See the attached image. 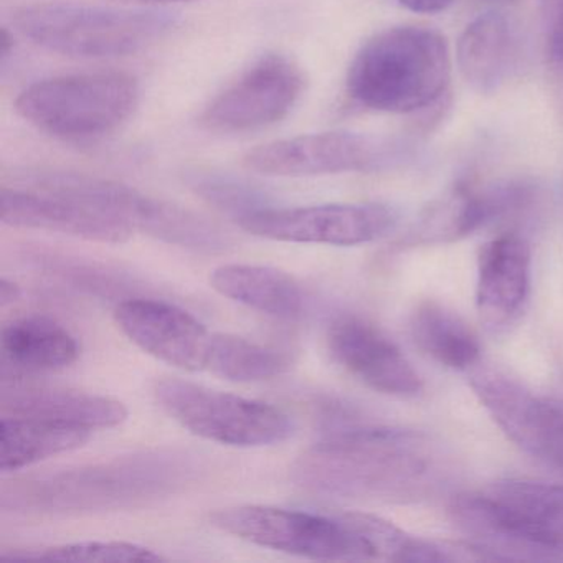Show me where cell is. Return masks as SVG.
I'll list each match as a JSON object with an SVG mask.
<instances>
[{"label":"cell","mask_w":563,"mask_h":563,"mask_svg":"<svg viewBox=\"0 0 563 563\" xmlns=\"http://www.w3.org/2000/svg\"><path fill=\"white\" fill-rule=\"evenodd\" d=\"M196 456L154 450L104 463L18 481L2 490L12 512L91 514L147 506L189 486L199 474Z\"/></svg>","instance_id":"cell-1"},{"label":"cell","mask_w":563,"mask_h":563,"mask_svg":"<svg viewBox=\"0 0 563 563\" xmlns=\"http://www.w3.org/2000/svg\"><path fill=\"white\" fill-rule=\"evenodd\" d=\"M186 179L197 196L216 209L229 213L235 222L249 213L269 207L265 192L258 187L229 174L194 169L187 173Z\"/></svg>","instance_id":"cell-27"},{"label":"cell","mask_w":563,"mask_h":563,"mask_svg":"<svg viewBox=\"0 0 563 563\" xmlns=\"http://www.w3.org/2000/svg\"><path fill=\"white\" fill-rule=\"evenodd\" d=\"M471 388L516 446L563 474V387L539 394L509 375L477 371Z\"/></svg>","instance_id":"cell-11"},{"label":"cell","mask_w":563,"mask_h":563,"mask_svg":"<svg viewBox=\"0 0 563 563\" xmlns=\"http://www.w3.org/2000/svg\"><path fill=\"white\" fill-rule=\"evenodd\" d=\"M154 397L180 427L227 446H272L288 440L295 431V423L282 408L183 378L157 380Z\"/></svg>","instance_id":"cell-8"},{"label":"cell","mask_w":563,"mask_h":563,"mask_svg":"<svg viewBox=\"0 0 563 563\" xmlns=\"http://www.w3.org/2000/svg\"><path fill=\"white\" fill-rule=\"evenodd\" d=\"M550 21L547 37V60L553 75L563 84V0L545 12Z\"/></svg>","instance_id":"cell-28"},{"label":"cell","mask_w":563,"mask_h":563,"mask_svg":"<svg viewBox=\"0 0 563 563\" xmlns=\"http://www.w3.org/2000/svg\"><path fill=\"white\" fill-rule=\"evenodd\" d=\"M118 2H123V4L144 5V8H150V5L176 4V2H192V0H118Z\"/></svg>","instance_id":"cell-31"},{"label":"cell","mask_w":563,"mask_h":563,"mask_svg":"<svg viewBox=\"0 0 563 563\" xmlns=\"http://www.w3.org/2000/svg\"><path fill=\"white\" fill-rule=\"evenodd\" d=\"M15 184L65 194L113 213L134 232L196 253H223L233 245L229 232L212 220L186 207L156 199L101 177L68 170H25Z\"/></svg>","instance_id":"cell-5"},{"label":"cell","mask_w":563,"mask_h":563,"mask_svg":"<svg viewBox=\"0 0 563 563\" xmlns=\"http://www.w3.org/2000/svg\"><path fill=\"white\" fill-rule=\"evenodd\" d=\"M9 562H164L150 547L121 540H84L42 549H19L0 555Z\"/></svg>","instance_id":"cell-26"},{"label":"cell","mask_w":563,"mask_h":563,"mask_svg":"<svg viewBox=\"0 0 563 563\" xmlns=\"http://www.w3.org/2000/svg\"><path fill=\"white\" fill-rule=\"evenodd\" d=\"M328 349L347 374L372 390L394 397H415L423 390L420 375L404 352L364 319H335L328 331Z\"/></svg>","instance_id":"cell-16"},{"label":"cell","mask_w":563,"mask_h":563,"mask_svg":"<svg viewBox=\"0 0 563 563\" xmlns=\"http://www.w3.org/2000/svg\"><path fill=\"white\" fill-rule=\"evenodd\" d=\"M21 295V288L15 283L9 282L8 278L2 279V283H0V305H2V308H8L9 305L18 302Z\"/></svg>","instance_id":"cell-30"},{"label":"cell","mask_w":563,"mask_h":563,"mask_svg":"<svg viewBox=\"0 0 563 563\" xmlns=\"http://www.w3.org/2000/svg\"><path fill=\"white\" fill-rule=\"evenodd\" d=\"M529 197L530 189L523 184L479 190L457 183L421 210L404 243L417 246L456 242L496 217L519 209Z\"/></svg>","instance_id":"cell-17"},{"label":"cell","mask_w":563,"mask_h":563,"mask_svg":"<svg viewBox=\"0 0 563 563\" xmlns=\"http://www.w3.org/2000/svg\"><path fill=\"white\" fill-rule=\"evenodd\" d=\"M450 45L440 32L401 25L374 35L355 54L345 90L352 103L378 113L437 107L451 81Z\"/></svg>","instance_id":"cell-3"},{"label":"cell","mask_w":563,"mask_h":563,"mask_svg":"<svg viewBox=\"0 0 563 563\" xmlns=\"http://www.w3.org/2000/svg\"><path fill=\"white\" fill-rule=\"evenodd\" d=\"M0 220L15 229L62 233L111 245L126 243L134 233L128 223L100 207L21 184L0 189Z\"/></svg>","instance_id":"cell-14"},{"label":"cell","mask_w":563,"mask_h":563,"mask_svg":"<svg viewBox=\"0 0 563 563\" xmlns=\"http://www.w3.org/2000/svg\"><path fill=\"white\" fill-rule=\"evenodd\" d=\"M411 338L428 357L454 371H470L481 358V344L473 329L438 302H423L410 321Z\"/></svg>","instance_id":"cell-24"},{"label":"cell","mask_w":563,"mask_h":563,"mask_svg":"<svg viewBox=\"0 0 563 563\" xmlns=\"http://www.w3.org/2000/svg\"><path fill=\"white\" fill-rule=\"evenodd\" d=\"M210 285L219 295L278 319H299L308 308L301 283L282 269L260 265H223Z\"/></svg>","instance_id":"cell-21"},{"label":"cell","mask_w":563,"mask_h":563,"mask_svg":"<svg viewBox=\"0 0 563 563\" xmlns=\"http://www.w3.org/2000/svg\"><path fill=\"white\" fill-rule=\"evenodd\" d=\"M407 153L400 143L349 131L302 134L263 144L246 154L252 173L273 177H314L375 173L398 163Z\"/></svg>","instance_id":"cell-10"},{"label":"cell","mask_w":563,"mask_h":563,"mask_svg":"<svg viewBox=\"0 0 563 563\" xmlns=\"http://www.w3.org/2000/svg\"><path fill=\"white\" fill-rule=\"evenodd\" d=\"M451 514L467 532L563 552V484L499 481L457 496Z\"/></svg>","instance_id":"cell-9"},{"label":"cell","mask_w":563,"mask_h":563,"mask_svg":"<svg viewBox=\"0 0 563 563\" xmlns=\"http://www.w3.org/2000/svg\"><path fill=\"white\" fill-rule=\"evenodd\" d=\"M114 321L141 351L186 372L206 371L212 332L189 312L156 299L118 302Z\"/></svg>","instance_id":"cell-15"},{"label":"cell","mask_w":563,"mask_h":563,"mask_svg":"<svg viewBox=\"0 0 563 563\" xmlns=\"http://www.w3.org/2000/svg\"><path fill=\"white\" fill-rule=\"evenodd\" d=\"M397 2L413 14L434 15L448 11L454 0H397Z\"/></svg>","instance_id":"cell-29"},{"label":"cell","mask_w":563,"mask_h":563,"mask_svg":"<svg viewBox=\"0 0 563 563\" xmlns=\"http://www.w3.org/2000/svg\"><path fill=\"white\" fill-rule=\"evenodd\" d=\"M93 431L42 418L2 417L0 471L14 473L57 454L85 446Z\"/></svg>","instance_id":"cell-23"},{"label":"cell","mask_w":563,"mask_h":563,"mask_svg":"<svg viewBox=\"0 0 563 563\" xmlns=\"http://www.w3.org/2000/svg\"><path fill=\"white\" fill-rule=\"evenodd\" d=\"M2 352L12 367L27 372H55L77 362L80 345L77 338L55 319L27 316L5 325Z\"/></svg>","instance_id":"cell-22"},{"label":"cell","mask_w":563,"mask_h":563,"mask_svg":"<svg viewBox=\"0 0 563 563\" xmlns=\"http://www.w3.org/2000/svg\"><path fill=\"white\" fill-rule=\"evenodd\" d=\"M15 29L32 44L71 58L126 57L173 34L179 19L159 9H120L44 2L14 14Z\"/></svg>","instance_id":"cell-4"},{"label":"cell","mask_w":563,"mask_h":563,"mask_svg":"<svg viewBox=\"0 0 563 563\" xmlns=\"http://www.w3.org/2000/svg\"><path fill=\"white\" fill-rule=\"evenodd\" d=\"M530 291V249L507 233L487 242L477 256L476 305L484 321L506 324L519 314Z\"/></svg>","instance_id":"cell-19"},{"label":"cell","mask_w":563,"mask_h":563,"mask_svg":"<svg viewBox=\"0 0 563 563\" xmlns=\"http://www.w3.org/2000/svg\"><path fill=\"white\" fill-rule=\"evenodd\" d=\"M523 41L516 22L499 9L474 19L456 48L457 68L466 84L483 95L496 93L520 68Z\"/></svg>","instance_id":"cell-18"},{"label":"cell","mask_w":563,"mask_h":563,"mask_svg":"<svg viewBox=\"0 0 563 563\" xmlns=\"http://www.w3.org/2000/svg\"><path fill=\"white\" fill-rule=\"evenodd\" d=\"M291 357L279 349L232 334H213L206 371L239 384L272 380L286 374Z\"/></svg>","instance_id":"cell-25"},{"label":"cell","mask_w":563,"mask_h":563,"mask_svg":"<svg viewBox=\"0 0 563 563\" xmlns=\"http://www.w3.org/2000/svg\"><path fill=\"white\" fill-rule=\"evenodd\" d=\"M2 411L4 415L42 418L91 431L120 427L130 417L123 401L117 398L27 384L4 385Z\"/></svg>","instance_id":"cell-20"},{"label":"cell","mask_w":563,"mask_h":563,"mask_svg":"<svg viewBox=\"0 0 563 563\" xmlns=\"http://www.w3.org/2000/svg\"><path fill=\"white\" fill-rule=\"evenodd\" d=\"M397 213L384 203H324L276 209L265 207L236 220L250 235L275 242L357 246L387 235Z\"/></svg>","instance_id":"cell-13"},{"label":"cell","mask_w":563,"mask_h":563,"mask_svg":"<svg viewBox=\"0 0 563 563\" xmlns=\"http://www.w3.org/2000/svg\"><path fill=\"white\" fill-rule=\"evenodd\" d=\"M209 523L236 539L302 559L368 560L354 512L235 506L210 514Z\"/></svg>","instance_id":"cell-7"},{"label":"cell","mask_w":563,"mask_h":563,"mask_svg":"<svg viewBox=\"0 0 563 563\" xmlns=\"http://www.w3.org/2000/svg\"><path fill=\"white\" fill-rule=\"evenodd\" d=\"M321 440L292 466L296 486L342 497L391 496L423 476V446L415 434L328 417Z\"/></svg>","instance_id":"cell-2"},{"label":"cell","mask_w":563,"mask_h":563,"mask_svg":"<svg viewBox=\"0 0 563 563\" xmlns=\"http://www.w3.org/2000/svg\"><path fill=\"white\" fill-rule=\"evenodd\" d=\"M305 74L291 58L263 55L203 110L200 124L212 133L263 130L285 120L301 100Z\"/></svg>","instance_id":"cell-12"},{"label":"cell","mask_w":563,"mask_h":563,"mask_svg":"<svg viewBox=\"0 0 563 563\" xmlns=\"http://www.w3.org/2000/svg\"><path fill=\"white\" fill-rule=\"evenodd\" d=\"M140 85L118 71L65 75L25 88L15 110L48 136L93 143L113 134L136 110Z\"/></svg>","instance_id":"cell-6"},{"label":"cell","mask_w":563,"mask_h":563,"mask_svg":"<svg viewBox=\"0 0 563 563\" xmlns=\"http://www.w3.org/2000/svg\"><path fill=\"white\" fill-rule=\"evenodd\" d=\"M476 2L484 5H496L497 9L500 8V5L514 4L517 0H476Z\"/></svg>","instance_id":"cell-32"}]
</instances>
